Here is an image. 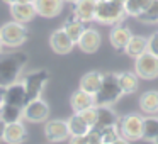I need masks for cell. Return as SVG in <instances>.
I'll return each mask as SVG.
<instances>
[{
	"label": "cell",
	"instance_id": "1",
	"mask_svg": "<svg viewBox=\"0 0 158 144\" xmlns=\"http://www.w3.org/2000/svg\"><path fill=\"white\" fill-rule=\"evenodd\" d=\"M27 63V56L24 53H10L0 54V85H10L17 82Z\"/></svg>",
	"mask_w": 158,
	"mask_h": 144
},
{
	"label": "cell",
	"instance_id": "2",
	"mask_svg": "<svg viewBox=\"0 0 158 144\" xmlns=\"http://www.w3.org/2000/svg\"><path fill=\"white\" fill-rule=\"evenodd\" d=\"M126 17L124 4L117 0H97L95 7V21L106 26H117Z\"/></svg>",
	"mask_w": 158,
	"mask_h": 144
},
{
	"label": "cell",
	"instance_id": "3",
	"mask_svg": "<svg viewBox=\"0 0 158 144\" xmlns=\"http://www.w3.org/2000/svg\"><path fill=\"white\" fill-rule=\"evenodd\" d=\"M123 95L124 93L119 86L117 73H104L102 86L94 95V98H95V105H114Z\"/></svg>",
	"mask_w": 158,
	"mask_h": 144
},
{
	"label": "cell",
	"instance_id": "4",
	"mask_svg": "<svg viewBox=\"0 0 158 144\" xmlns=\"http://www.w3.org/2000/svg\"><path fill=\"white\" fill-rule=\"evenodd\" d=\"M27 36H29V32L26 29V26L17 21L5 22L0 27V41L7 48H19V46H22L26 42V39H27Z\"/></svg>",
	"mask_w": 158,
	"mask_h": 144
},
{
	"label": "cell",
	"instance_id": "5",
	"mask_svg": "<svg viewBox=\"0 0 158 144\" xmlns=\"http://www.w3.org/2000/svg\"><path fill=\"white\" fill-rule=\"evenodd\" d=\"M119 136L127 141H139L143 137V117L139 114H126L117 122Z\"/></svg>",
	"mask_w": 158,
	"mask_h": 144
},
{
	"label": "cell",
	"instance_id": "6",
	"mask_svg": "<svg viewBox=\"0 0 158 144\" xmlns=\"http://www.w3.org/2000/svg\"><path fill=\"white\" fill-rule=\"evenodd\" d=\"M48 80H49V73L46 70H34V71L27 73L22 78V83L26 86V100L31 102V100L39 98Z\"/></svg>",
	"mask_w": 158,
	"mask_h": 144
},
{
	"label": "cell",
	"instance_id": "7",
	"mask_svg": "<svg viewBox=\"0 0 158 144\" xmlns=\"http://www.w3.org/2000/svg\"><path fill=\"white\" fill-rule=\"evenodd\" d=\"M134 73L143 80L158 78V56L144 51L138 58H134Z\"/></svg>",
	"mask_w": 158,
	"mask_h": 144
},
{
	"label": "cell",
	"instance_id": "8",
	"mask_svg": "<svg viewBox=\"0 0 158 144\" xmlns=\"http://www.w3.org/2000/svg\"><path fill=\"white\" fill-rule=\"evenodd\" d=\"M49 117V105L39 97L22 107V119L29 122H44Z\"/></svg>",
	"mask_w": 158,
	"mask_h": 144
},
{
	"label": "cell",
	"instance_id": "9",
	"mask_svg": "<svg viewBox=\"0 0 158 144\" xmlns=\"http://www.w3.org/2000/svg\"><path fill=\"white\" fill-rule=\"evenodd\" d=\"M0 137L5 144H22L27 139V130H26L24 124L21 120H15V122H7L2 127V132Z\"/></svg>",
	"mask_w": 158,
	"mask_h": 144
},
{
	"label": "cell",
	"instance_id": "10",
	"mask_svg": "<svg viewBox=\"0 0 158 144\" xmlns=\"http://www.w3.org/2000/svg\"><path fill=\"white\" fill-rule=\"evenodd\" d=\"M44 136L49 142H63L68 141L70 130H68V122L61 119L48 120L44 124Z\"/></svg>",
	"mask_w": 158,
	"mask_h": 144
},
{
	"label": "cell",
	"instance_id": "11",
	"mask_svg": "<svg viewBox=\"0 0 158 144\" xmlns=\"http://www.w3.org/2000/svg\"><path fill=\"white\" fill-rule=\"evenodd\" d=\"M100 42H102V38H100V32L97 29L92 27H85L83 34L80 36L77 46L80 48L82 53H87V54H94V53L99 51L100 48Z\"/></svg>",
	"mask_w": 158,
	"mask_h": 144
},
{
	"label": "cell",
	"instance_id": "12",
	"mask_svg": "<svg viewBox=\"0 0 158 144\" xmlns=\"http://www.w3.org/2000/svg\"><path fill=\"white\" fill-rule=\"evenodd\" d=\"M49 46H51V49L56 54H68V53H72L75 42L70 39V36L61 27V29H56L55 32H51V36H49Z\"/></svg>",
	"mask_w": 158,
	"mask_h": 144
},
{
	"label": "cell",
	"instance_id": "13",
	"mask_svg": "<svg viewBox=\"0 0 158 144\" xmlns=\"http://www.w3.org/2000/svg\"><path fill=\"white\" fill-rule=\"evenodd\" d=\"M4 103L9 105H15V107H24L27 103L26 100V86L22 82H14L10 85L5 86V98Z\"/></svg>",
	"mask_w": 158,
	"mask_h": 144
},
{
	"label": "cell",
	"instance_id": "14",
	"mask_svg": "<svg viewBox=\"0 0 158 144\" xmlns=\"http://www.w3.org/2000/svg\"><path fill=\"white\" fill-rule=\"evenodd\" d=\"M32 4H34V7H36L38 15L51 19V17H56V15L61 14L65 0H34Z\"/></svg>",
	"mask_w": 158,
	"mask_h": 144
},
{
	"label": "cell",
	"instance_id": "15",
	"mask_svg": "<svg viewBox=\"0 0 158 144\" xmlns=\"http://www.w3.org/2000/svg\"><path fill=\"white\" fill-rule=\"evenodd\" d=\"M95 7H97V0H77L73 15L78 21H82L83 24H89V22L95 21Z\"/></svg>",
	"mask_w": 158,
	"mask_h": 144
},
{
	"label": "cell",
	"instance_id": "16",
	"mask_svg": "<svg viewBox=\"0 0 158 144\" xmlns=\"http://www.w3.org/2000/svg\"><path fill=\"white\" fill-rule=\"evenodd\" d=\"M10 15L14 21L27 24V22H31L38 15V12H36V7L32 2H27V4H12L10 5Z\"/></svg>",
	"mask_w": 158,
	"mask_h": 144
},
{
	"label": "cell",
	"instance_id": "17",
	"mask_svg": "<svg viewBox=\"0 0 158 144\" xmlns=\"http://www.w3.org/2000/svg\"><path fill=\"white\" fill-rule=\"evenodd\" d=\"M102 82H104V73L89 71L82 76V80H80V88H82L83 92L90 93V95H95L100 90V86H102Z\"/></svg>",
	"mask_w": 158,
	"mask_h": 144
},
{
	"label": "cell",
	"instance_id": "18",
	"mask_svg": "<svg viewBox=\"0 0 158 144\" xmlns=\"http://www.w3.org/2000/svg\"><path fill=\"white\" fill-rule=\"evenodd\" d=\"M119 122V115L114 112L110 105H97V129H104V127L117 126Z\"/></svg>",
	"mask_w": 158,
	"mask_h": 144
},
{
	"label": "cell",
	"instance_id": "19",
	"mask_svg": "<svg viewBox=\"0 0 158 144\" xmlns=\"http://www.w3.org/2000/svg\"><path fill=\"white\" fill-rule=\"evenodd\" d=\"M70 105H72L73 112H82V110L95 105V98H94V95H90V93L83 92L82 88H78L70 97Z\"/></svg>",
	"mask_w": 158,
	"mask_h": 144
},
{
	"label": "cell",
	"instance_id": "20",
	"mask_svg": "<svg viewBox=\"0 0 158 144\" xmlns=\"http://www.w3.org/2000/svg\"><path fill=\"white\" fill-rule=\"evenodd\" d=\"M117 80H119V86L123 90L124 95H131V93H136L139 88V76L133 71H123L117 73Z\"/></svg>",
	"mask_w": 158,
	"mask_h": 144
},
{
	"label": "cell",
	"instance_id": "21",
	"mask_svg": "<svg viewBox=\"0 0 158 144\" xmlns=\"http://www.w3.org/2000/svg\"><path fill=\"white\" fill-rule=\"evenodd\" d=\"M131 36H133V32H131L127 27H124V26H114V27L110 29L109 39H110L112 48L124 49V48H126V44L129 42Z\"/></svg>",
	"mask_w": 158,
	"mask_h": 144
},
{
	"label": "cell",
	"instance_id": "22",
	"mask_svg": "<svg viewBox=\"0 0 158 144\" xmlns=\"http://www.w3.org/2000/svg\"><path fill=\"white\" fill-rule=\"evenodd\" d=\"M139 109L146 115H156L158 114V92L148 90L139 97Z\"/></svg>",
	"mask_w": 158,
	"mask_h": 144
},
{
	"label": "cell",
	"instance_id": "23",
	"mask_svg": "<svg viewBox=\"0 0 158 144\" xmlns=\"http://www.w3.org/2000/svg\"><path fill=\"white\" fill-rule=\"evenodd\" d=\"M148 46V38H143V36H131L129 42L126 44V48L123 49L127 56L131 58H138L139 54H143L146 51Z\"/></svg>",
	"mask_w": 158,
	"mask_h": 144
},
{
	"label": "cell",
	"instance_id": "24",
	"mask_svg": "<svg viewBox=\"0 0 158 144\" xmlns=\"http://www.w3.org/2000/svg\"><path fill=\"white\" fill-rule=\"evenodd\" d=\"M156 137H158V114L143 117V137L141 139L148 141V142H155Z\"/></svg>",
	"mask_w": 158,
	"mask_h": 144
},
{
	"label": "cell",
	"instance_id": "25",
	"mask_svg": "<svg viewBox=\"0 0 158 144\" xmlns=\"http://www.w3.org/2000/svg\"><path fill=\"white\" fill-rule=\"evenodd\" d=\"M63 29H65V32L70 36V39L77 44L78 39H80V36L83 34V31H85V24H83L82 21H78V19L72 14V17L63 24Z\"/></svg>",
	"mask_w": 158,
	"mask_h": 144
},
{
	"label": "cell",
	"instance_id": "26",
	"mask_svg": "<svg viewBox=\"0 0 158 144\" xmlns=\"http://www.w3.org/2000/svg\"><path fill=\"white\" fill-rule=\"evenodd\" d=\"M68 130H70V136H85L92 127L85 122V120L80 117L78 112H73V115L70 117L68 120Z\"/></svg>",
	"mask_w": 158,
	"mask_h": 144
},
{
	"label": "cell",
	"instance_id": "27",
	"mask_svg": "<svg viewBox=\"0 0 158 144\" xmlns=\"http://www.w3.org/2000/svg\"><path fill=\"white\" fill-rule=\"evenodd\" d=\"M153 0H124V12L129 17H136L151 5Z\"/></svg>",
	"mask_w": 158,
	"mask_h": 144
},
{
	"label": "cell",
	"instance_id": "28",
	"mask_svg": "<svg viewBox=\"0 0 158 144\" xmlns=\"http://www.w3.org/2000/svg\"><path fill=\"white\" fill-rule=\"evenodd\" d=\"M0 117H2V124L21 120V119H22V107H15V105H9V103H2V105H0Z\"/></svg>",
	"mask_w": 158,
	"mask_h": 144
},
{
	"label": "cell",
	"instance_id": "29",
	"mask_svg": "<svg viewBox=\"0 0 158 144\" xmlns=\"http://www.w3.org/2000/svg\"><path fill=\"white\" fill-rule=\"evenodd\" d=\"M138 21L143 22V24H156L158 22V0H153L150 7L138 15Z\"/></svg>",
	"mask_w": 158,
	"mask_h": 144
},
{
	"label": "cell",
	"instance_id": "30",
	"mask_svg": "<svg viewBox=\"0 0 158 144\" xmlns=\"http://www.w3.org/2000/svg\"><path fill=\"white\" fill-rule=\"evenodd\" d=\"M100 136H102V144H112L117 137H121L119 130H117V126H110V127L100 129Z\"/></svg>",
	"mask_w": 158,
	"mask_h": 144
},
{
	"label": "cell",
	"instance_id": "31",
	"mask_svg": "<svg viewBox=\"0 0 158 144\" xmlns=\"http://www.w3.org/2000/svg\"><path fill=\"white\" fill-rule=\"evenodd\" d=\"M78 114H80V117H82V119L85 120L90 127H95L97 126V105L89 107V109L82 110V112H78Z\"/></svg>",
	"mask_w": 158,
	"mask_h": 144
},
{
	"label": "cell",
	"instance_id": "32",
	"mask_svg": "<svg viewBox=\"0 0 158 144\" xmlns=\"http://www.w3.org/2000/svg\"><path fill=\"white\" fill-rule=\"evenodd\" d=\"M85 137H87V144H102L100 129H97V127H92V129L85 134Z\"/></svg>",
	"mask_w": 158,
	"mask_h": 144
},
{
	"label": "cell",
	"instance_id": "33",
	"mask_svg": "<svg viewBox=\"0 0 158 144\" xmlns=\"http://www.w3.org/2000/svg\"><path fill=\"white\" fill-rule=\"evenodd\" d=\"M146 51L151 53V54H155V56H158V32H153V34L148 38Z\"/></svg>",
	"mask_w": 158,
	"mask_h": 144
},
{
	"label": "cell",
	"instance_id": "34",
	"mask_svg": "<svg viewBox=\"0 0 158 144\" xmlns=\"http://www.w3.org/2000/svg\"><path fill=\"white\" fill-rule=\"evenodd\" d=\"M68 144H87V137L85 136H70Z\"/></svg>",
	"mask_w": 158,
	"mask_h": 144
},
{
	"label": "cell",
	"instance_id": "35",
	"mask_svg": "<svg viewBox=\"0 0 158 144\" xmlns=\"http://www.w3.org/2000/svg\"><path fill=\"white\" fill-rule=\"evenodd\" d=\"M4 2L12 5V4H27V2H34V0H4Z\"/></svg>",
	"mask_w": 158,
	"mask_h": 144
},
{
	"label": "cell",
	"instance_id": "36",
	"mask_svg": "<svg viewBox=\"0 0 158 144\" xmlns=\"http://www.w3.org/2000/svg\"><path fill=\"white\" fill-rule=\"evenodd\" d=\"M112 144H131V141H127V139H124V137H117L116 141H114Z\"/></svg>",
	"mask_w": 158,
	"mask_h": 144
},
{
	"label": "cell",
	"instance_id": "37",
	"mask_svg": "<svg viewBox=\"0 0 158 144\" xmlns=\"http://www.w3.org/2000/svg\"><path fill=\"white\" fill-rule=\"evenodd\" d=\"M4 98H5V86L0 85V105L4 103Z\"/></svg>",
	"mask_w": 158,
	"mask_h": 144
},
{
	"label": "cell",
	"instance_id": "38",
	"mask_svg": "<svg viewBox=\"0 0 158 144\" xmlns=\"http://www.w3.org/2000/svg\"><path fill=\"white\" fill-rule=\"evenodd\" d=\"M2 49H4V44H2V41H0V54H2Z\"/></svg>",
	"mask_w": 158,
	"mask_h": 144
},
{
	"label": "cell",
	"instance_id": "39",
	"mask_svg": "<svg viewBox=\"0 0 158 144\" xmlns=\"http://www.w3.org/2000/svg\"><path fill=\"white\" fill-rule=\"evenodd\" d=\"M65 2H72V4H75L77 0H65Z\"/></svg>",
	"mask_w": 158,
	"mask_h": 144
},
{
	"label": "cell",
	"instance_id": "40",
	"mask_svg": "<svg viewBox=\"0 0 158 144\" xmlns=\"http://www.w3.org/2000/svg\"><path fill=\"white\" fill-rule=\"evenodd\" d=\"M155 144H158V137H156V139H155Z\"/></svg>",
	"mask_w": 158,
	"mask_h": 144
},
{
	"label": "cell",
	"instance_id": "41",
	"mask_svg": "<svg viewBox=\"0 0 158 144\" xmlns=\"http://www.w3.org/2000/svg\"><path fill=\"white\" fill-rule=\"evenodd\" d=\"M117 2H121V4H124V0H117Z\"/></svg>",
	"mask_w": 158,
	"mask_h": 144
},
{
	"label": "cell",
	"instance_id": "42",
	"mask_svg": "<svg viewBox=\"0 0 158 144\" xmlns=\"http://www.w3.org/2000/svg\"><path fill=\"white\" fill-rule=\"evenodd\" d=\"M0 124H2V117H0Z\"/></svg>",
	"mask_w": 158,
	"mask_h": 144
}]
</instances>
